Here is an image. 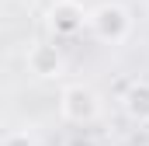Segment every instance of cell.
<instances>
[{
  "instance_id": "1",
  "label": "cell",
  "mask_w": 149,
  "mask_h": 146,
  "mask_svg": "<svg viewBox=\"0 0 149 146\" xmlns=\"http://www.w3.org/2000/svg\"><path fill=\"white\" fill-rule=\"evenodd\" d=\"M90 28H94V35L101 38V42L121 45L125 38L132 35V14H128L121 4L104 0V4H97V7L90 11Z\"/></svg>"
},
{
  "instance_id": "2",
  "label": "cell",
  "mask_w": 149,
  "mask_h": 146,
  "mask_svg": "<svg viewBox=\"0 0 149 146\" xmlns=\"http://www.w3.org/2000/svg\"><path fill=\"white\" fill-rule=\"evenodd\" d=\"M59 111H63V118L73 122V125H90V122L101 115V101H97V94H94L90 87L73 84V87H66V91L59 94Z\"/></svg>"
},
{
  "instance_id": "3",
  "label": "cell",
  "mask_w": 149,
  "mask_h": 146,
  "mask_svg": "<svg viewBox=\"0 0 149 146\" xmlns=\"http://www.w3.org/2000/svg\"><path fill=\"white\" fill-rule=\"evenodd\" d=\"M45 25L56 38H70L76 35L83 25H90V14L76 4V0H56L49 11H45Z\"/></svg>"
},
{
  "instance_id": "4",
  "label": "cell",
  "mask_w": 149,
  "mask_h": 146,
  "mask_svg": "<svg viewBox=\"0 0 149 146\" xmlns=\"http://www.w3.org/2000/svg\"><path fill=\"white\" fill-rule=\"evenodd\" d=\"M28 70L35 73V77H42V80L63 77L66 59H63L59 45H52V42H35V45L28 49Z\"/></svg>"
},
{
  "instance_id": "5",
  "label": "cell",
  "mask_w": 149,
  "mask_h": 146,
  "mask_svg": "<svg viewBox=\"0 0 149 146\" xmlns=\"http://www.w3.org/2000/svg\"><path fill=\"white\" fill-rule=\"evenodd\" d=\"M125 111H128L132 118L146 122L149 118V87H132V91L125 94Z\"/></svg>"
},
{
  "instance_id": "6",
  "label": "cell",
  "mask_w": 149,
  "mask_h": 146,
  "mask_svg": "<svg viewBox=\"0 0 149 146\" xmlns=\"http://www.w3.org/2000/svg\"><path fill=\"white\" fill-rule=\"evenodd\" d=\"M3 146H35L28 132H7L3 136Z\"/></svg>"
},
{
  "instance_id": "7",
  "label": "cell",
  "mask_w": 149,
  "mask_h": 146,
  "mask_svg": "<svg viewBox=\"0 0 149 146\" xmlns=\"http://www.w3.org/2000/svg\"><path fill=\"white\" fill-rule=\"evenodd\" d=\"M66 146H97V143H94L90 136H76V139H70Z\"/></svg>"
}]
</instances>
